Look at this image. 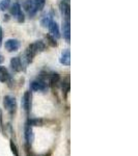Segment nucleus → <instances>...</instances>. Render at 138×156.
Returning <instances> with one entry per match:
<instances>
[{"label":"nucleus","mask_w":138,"mask_h":156,"mask_svg":"<svg viewBox=\"0 0 138 156\" xmlns=\"http://www.w3.org/2000/svg\"><path fill=\"white\" fill-rule=\"evenodd\" d=\"M3 104L4 107L7 109V112L11 115H14L17 110V101L14 97L12 96H5L3 98Z\"/></svg>","instance_id":"obj_1"},{"label":"nucleus","mask_w":138,"mask_h":156,"mask_svg":"<svg viewBox=\"0 0 138 156\" xmlns=\"http://www.w3.org/2000/svg\"><path fill=\"white\" fill-rule=\"evenodd\" d=\"M47 85L48 84H47L46 80L43 77H40L31 82L30 87H31V90H34V92H44V90L47 89Z\"/></svg>","instance_id":"obj_2"},{"label":"nucleus","mask_w":138,"mask_h":156,"mask_svg":"<svg viewBox=\"0 0 138 156\" xmlns=\"http://www.w3.org/2000/svg\"><path fill=\"white\" fill-rule=\"evenodd\" d=\"M24 9L28 12L30 17H33L37 12V6H36V0H25L23 3Z\"/></svg>","instance_id":"obj_3"},{"label":"nucleus","mask_w":138,"mask_h":156,"mask_svg":"<svg viewBox=\"0 0 138 156\" xmlns=\"http://www.w3.org/2000/svg\"><path fill=\"white\" fill-rule=\"evenodd\" d=\"M22 103H23V108L25 109V112H26L27 114H29L30 109H31V103H32V94L30 90L25 92Z\"/></svg>","instance_id":"obj_4"},{"label":"nucleus","mask_w":138,"mask_h":156,"mask_svg":"<svg viewBox=\"0 0 138 156\" xmlns=\"http://www.w3.org/2000/svg\"><path fill=\"white\" fill-rule=\"evenodd\" d=\"M4 47H5V49L9 52L17 51V50L20 48V42L18 41V40H16V39H9V40H7V41L5 42Z\"/></svg>","instance_id":"obj_5"},{"label":"nucleus","mask_w":138,"mask_h":156,"mask_svg":"<svg viewBox=\"0 0 138 156\" xmlns=\"http://www.w3.org/2000/svg\"><path fill=\"white\" fill-rule=\"evenodd\" d=\"M36 53L37 52H36V48H34L33 44L29 45V46L27 47L26 51H25V59H26L27 64H31L32 60L34 58V56L36 55Z\"/></svg>","instance_id":"obj_6"},{"label":"nucleus","mask_w":138,"mask_h":156,"mask_svg":"<svg viewBox=\"0 0 138 156\" xmlns=\"http://www.w3.org/2000/svg\"><path fill=\"white\" fill-rule=\"evenodd\" d=\"M59 9L61 12L62 16L64 17V20H70V15H71V7H70L69 2L62 1L59 4Z\"/></svg>","instance_id":"obj_7"},{"label":"nucleus","mask_w":138,"mask_h":156,"mask_svg":"<svg viewBox=\"0 0 138 156\" xmlns=\"http://www.w3.org/2000/svg\"><path fill=\"white\" fill-rule=\"evenodd\" d=\"M62 34L64 37L66 39L67 43L71 41V25H70V20H64L62 23Z\"/></svg>","instance_id":"obj_8"},{"label":"nucleus","mask_w":138,"mask_h":156,"mask_svg":"<svg viewBox=\"0 0 138 156\" xmlns=\"http://www.w3.org/2000/svg\"><path fill=\"white\" fill-rule=\"evenodd\" d=\"M48 27H49L50 34H51L52 37H54L55 39H59L60 37V30H59L58 24L52 20V21L50 22V24L48 25Z\"/></svg>","instance_id":"obj_9"},{"label":"nucleus","mask_w":138,"mask_h":156,"mask_svg":"<svg viewBox=\"0 0 138 156\" xmlns=\"http://www.w3.org/2000/svg\"><path fill=\"white\" fill-rule=\"evenodd\" d=\"M11 67L14 72H21L22 69H23V65H22L21 58L18 56L12 57L11 59Z\"/></svg>","instance_id":"obj_10"},{"label":"nucleus","mask_w":138,"mask_h":156,"mask_svg":"<svg viewBox=\"0 0 138 156\" xmlns=\"http://www.w3.org/2000/svg\"><path fill=\"white\" fill-rule=\"evenodd\" d=\"M59 62H60V64L64 65V66H70V65H71V52H70L69 49L62 51Z\"/></svg>","instance_id":"obj_11"},{"label":"nucleus","mask_w":138,"mask_h":156,"mask_svg":"<svg viewBox=\"0 0 138 156\" xmlns=\"http://www.w3.org/2000/svg\"><path fill=\"white\" fill-rule=\"evenodd\" d=\"M33 138H34V135H33V131H32V126L27 123L26 126H25V140L28 144L31 145V143L33 142Z\"/></svg>","instance_id":"obj_12"},{"label":"nucleus","mask_w":138,"mask_h":156,"mask_svg":"<svg viewBox=\"0 0 138 156\" xmlns=\"http://www.w3.org/2000/svg\"><path fill=\"white\" fill-rule=\"evenodd\" d=\"M9 73L7 71V69L3 66H0V81L1 82H6L9 79Z\"/></svg>","instance_id":"obj_13"},{"label":"nucleus","mask_w":138,"mask_h":156,"mask_svg":"<svg viewBox=\"0 0 138 156\" xmlns=\"http://www.w3.org/2000/svg\"><path fill=\"white\" fill-rule=\"evenodd\" d=\"M59 81H60V76L57 74V73H53V74L50 75L49 82L52 87H56V85L59 83Z\"/></svg>","instance_id":"obj_14"},{"label":"nucleus","mask_w":138,"mask_h":156,"mask_svg":"<svg viewBox=\"0 0 138 156\" xmlns=\"http://www.w3.org/2000/svg\"><path fill=\"white\" fill-rule=\"evenodd\" d=\"M11 9V14L14 17H17L19 15V12L22 11L21 6H20V4L18 3V2H15V3L11 6V9Z\"/></svg>","instance_id":"obj_15"},{"label":"nucleus","mask_w":138,"mask_h":156,"mask_svg":"<svg viewBox=\"0 0 138 156\" xmlns=\"http://www.w3.org/2000/svg\"><path fill=\"white\" fill-rule=\"evenodd\" d=\"M33 46H34V48H36L37 53L46 50V44L43 41H36V43H33Z\"/></svg>","instance_id":"obj_16"},{"label":"nucleus","mask_w":138,"mask_h":156,"mask_svg":"<svg viewBox=\"0 0 138 156\" xmlns=\"http://www.w3.org/2000/svg\"><path fill=\"white\" fill-rule=\"evenodd\" d=\"M46 40H47V43H48V44L51 47H57V45H58V43H57L56 39H55L54 37H52L51 34H47V36H46Z\"/></svg>","instance_id":"obj_17"},{"label":"nucleus","mask_w":138,"mask_h":156,"mask_svg":"<svg viewBox=\"0 0 138 156\" xmlns=\"http://www.w3.org/2000/svg\"><path fill=\"white\" fill-rule=\"evenodd\" d=\"M27 123H28L30 126H43L44 121L42 119H31V120H28Z\"/></svg>","instance_id":"obj_18"},{"label":"nucleus","mask_w":138,"mask_h":156,"mask_svg":"<svg viewBox=\"0 0 138 156\" xmlns=\"http://www.w3.org/2000/svg\"><path fill=\"white\" fill-rule=\"evenodd\" d=\"M9 6H11V0H1V2H0V9L5 11Z\"/></svg>","instance_id":"obj_19"},{"label":"nucleus","mask_w":138,"mask_h":156,"mask_svg":"<svg viewBox=\"0 0 138 156\" xmlns=\"http://www.w3.org/2000/svg\"><path fill=\"white\" fill-rule=\"evenodd\" d=\"M62 90H64V93L66 95L67 94V93H69V90H70V81H69V78H67L66 81L64 80V82H62Z\"/></svg>","instance_id":"obj_20"},{"label":"nucleus","mask_w":138,"mask_h":156,"mask_svg":"<svg viewBox=\"0 0 138 156\" xmlns=\"http://www.w3.org/2000/svg\"><path fill=\"white\" fill-rule=\"evenodd\" d=\"M52 21V19H51V17L50 16H46V17H44V18H43V20H42V25L44 27H48V25L50 24V22Z\"/></svg>","instance_id":"obj_21"},{"label":"nucleus","mask_w":138,"mask_h":156,"mask_svg":"<svg viewBox=\"0 0 138 156\" xmlns=\"http://www.w3.org/2000/svg\"><path fill=\"white\" fill-rule=\"evenodd\" d=\"M9 146H11V150H12V154H14L15 156H20V155H19L18 148H17V146L14 144V142H11V144H9Z\"/></svg>","instance_id":"obj_22"},{"label":"nucleus","mask_w":138,"mask_h":156,"mask_svg":"<svg viewBox=\"0 0 138 156\" xmlns=\"http://www.w3.org/2000/svg\"><path fill=\"white\" fill-rule=\"evenodd\" d=\"M16 19H17V21L20 22V23H22V22H24L25 21V17H24V12H19V15L16 17Z\"/></svg>","instance_id":"obj_23"},{"label":"nucleus","mask_w":138,"mask_h":156,"mask_svg":"<svg viewBox=\"0 0 138 156\" xmlns=\"http://www.w3.org/2000/svg\"><path fill=\"white\" fill-rule=\"evenodd\" d=\"M2 39H3V31H2V28H1V26H0V46H1V44H2Z\"/></svg>","instance_id":"obj_24"},{"label":"nucleus","mask_w":138,"mask_h":156,"mask_svg":"<svg viewBox=\"0 0 138 156\" xmlns=\"http://www.w3.org/2000/svg\"><path fill=\"white\" fill-rule=\"evenodd\" d=\"M2 121H3V114H2V110L0 108V127L2 126Z\"/></svg>","instance_id":"obj_25"},{"label":"nucleus","mask_w":138,"mask_h":156,"mask_svg":"<svg viewBox=\"0 0 138 156\" xmlns=\"http://www.w3.org/2000/svg\"><path fill=\"white\" fill-rule=\"evenodd\" d=\"M3 62V58H2V55L0 54V62Z\"/></svg>","instance_id":"obj_26"}]
</instances>
